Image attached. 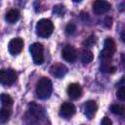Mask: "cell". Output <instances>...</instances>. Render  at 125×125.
I'll return each mask as SVG.
<instances>
[{"label": "cell", "instance_id": "cell-1", "mask_svg": "<svg viewBox=\"0 0 125 125\" xmlns=\"http://www.w3.org/2000/svg\"><path fill=\"white\" fill-rule=\"evenodd\" d=\"M45 117V111L43 107L36 103H30L28 104V110L25 115L27 125H39Z\"/></svg>", "mask_w": 125, "mask_h": 125}, {"label": "cell", "instance_id": "cell-2", "mask_svg": "<svg viewBox=\"0 0 125 125\" xmlns=\"http://www.w3.org/2000/svg\"><path fill=\"white\" fill-rule=\"evenodd\" d=\"M52 82L47 77H42L36 84V95L41 100L48 99L52 94Z\"/></svg>", "mask_w": 125, "mask_h": 125}, {"label": "cell", "instance_id": "cell-3", "mask_svg": "<svg viewBox=\"0 0 125 125\" xmlns=\"http://www.w3.org/2000/svg\"><path fill=\"white\" fill-rule=\"evenodd\" d=\"M54 31V23L49 19H41L36 24V33L38 36L47 38Z\"/></svg>", "mask_w": 125, "mask_h": 125}, {"label": "cell", "instance_id": "cell-4", "mask_svg": "<svg viewBox=\"0 0 125 125\" xmlns=\"http://www.w3.org/2000/svg\"><path fill=\"white\" fill-rule=\"evenodd\" d=\"M116 51V45L112 38H106L104 40V49L100 54V59L103 62H108L111 60L113 54Z\"/></svg>", "mask_w": 125, "mask_h": 125}, {"label": "cell", "instance_id": "cell-5", "mask_svg": "<svg viewBox=\"0 0 125 125\" xmlns=\"http://www.w3.org/2000/svg\"><path fill=\"white\" fill-rule=\"evenodd\" d=\"M29 52L32 56V60L35 64H41L44 62L43 46L40 43H33L29 47Z\"/></svg>", "mask_w": 125, "mask_h": 125}, {"label": "cell", "instance_id": "cell-6", "mask_svg": "<svg viewBox=\"0 0 125 125\" xmlns=\"http://www.w3.org/2000/svg\"><path fill=\"white\" fill-rule=\"evenodd\" d=\"M17 72L14 69H0V84L2 85H12L17 80Z\"/></svg>", "mask_w": 125, "mask_h": 125}, {"label": "cell", "instance_id": "cell-7", "mask_svg": "<svg viewBox=\"0 0 125 125\" xmlns=\"http://www.w3.org/2000/svg\"><path fill=\"white\" fill-rule=\"evenodd\" d=\"M23 48V40L21 37L13 38L8 44V51L11 55L16 56L21 52Z\"/></svg>", "mask_w": 125, "mask_h": 125}, {"label": "cell", "instance_id": "cell-8", "mask_svg": "<svg viewBox=\"0 0 125 125\" xmlns=\"http://www.w3.org/2000/svg\"><path fill=\"white\" fill-rule=\"evenodd\" d=\"M62 56L66 62L72 63L77 59V51L73 46L66 45V46L63 47V49L62 51Z\"/></svg>", "mask_w": 125, "mask_h": 125}, {"label": "cell", "instance_id": "cell-9", "mask_svg": "<svg viewBox=\"0 0 125 125\" xmlns=\"http://www.w3.org/2000/svg\"><path fill=\"white\" fill-rule=\"evenodd\" d=\"M111 8V5L104 0H97L93 3V12L96 15H103L107 13Z\"/></svg>", "mask_w": 125, "mask_h": 125}, {"label": "cell", "instance_id": "cell-10", "mask_svg": "<svg viewBox=\"0 0 125 125\" xmlns=\"http://www.w3.org/2000/svg\"><path fill=\"white\" fill-rule=\"evenodd\" d=\"M50 73L56 78H62L67 73V67L62 63H55L50 67Z\"/></svg>", "mask_w": 125, "mask_h": 125}, {"label": "cell", "instance_id": "cell-11", "mask_svg": "<svg viewBox=\"0 0 125 125\" xmlns=\"http://www.w3.org/2000/svg\"><path fill=\"white\" fill-rule=\"evenodd\" d=\"M76 111V108L71 103H63L60 108V115L64 118H70Z\"/></svg>", "mask_w": 125, "mask_h": 125}, {"label": "cell", "instance_id": "cell-12", "mask_svg": "<svg viewBox=\"0 0 125 125\" xmlns=\"http://www.w3.org/2000/svg\"><path fill=\"white\" fill-rule=\"evenodd\" d=\"M66 92H67L68 97L70 99H72V100H77L82 95V89H81L80 85L77 84V83H71V84H69L68 87H67Z\"/></svg>", "mask_w": 125, "mask_h": 125}, {"label": "cell", "instance_id": "cell-13", "mask_svg": "<svg viewBox=\"0 0 125 125\" xmlns=\"http://www.w3.org/2000/svg\"><path fill=\"white\" fill-rule=\"evenodd\" d=\"M97 109H98V105L95 101H88L84 104V113L86 117L89 119H92L94 117V115L97 112Z\"/></svg>", "mask_w": 125, "mask_h": 125}, {"label": "cell", "instance_id": "cell-14", "mask_svg": "<svg viewBox=\"0 0 125 125\" xmlns=\"http://www.w3.org/2000/svg\"><path fill=\"white\" fill-rule=\"evenodd\" d=\"M19 19H20V13L16 9H11L6 14V21L9 23H14V22L18 21Z\"/></svg>", "mask_w": 125, "mask_h": 125}, {"label": "cell", "instance_id": "cell-15", "mask_svg": "<svg viewBox=\"0 0 125 125\" xmlns=\"http://www.w3.org/2000/svg\"><path fill=\"white\" fill-rule=\"evenodd\" d=\"M12 113V107H6V106H2V108L0 109V124L6 123Z\"/></svg>", "mask_w": 125, "mask_h": 125}, {"label": "cell", "instance_id": "cell-16", "mask_svg": "<svg viewBox=\"0 0 125 125\" xmlns=\"http://www.w3.org/2000/svg\"><path fill=\"white\" fill-rule=\"evenodd\" d=\"M0 101L2 103V106H6V107H12L13 103H14L13 98L6 93L0 94Z\"/></svg>", "mask_w": 125, "mask_h": 125}, {"label": "cell", "instance_id": "cell-17", "mask_svg": "<svg viewBox=\"0 0 125 125\" xmlns=\"http://www.w3.org/2000/svg\"><path fill=\"white\" fill-rule=\"evenodd\" d=\"M94 59V56H93V53L89 50H86L82 53V56H81V61L84 64H88L90 63Z\"/></svg>", "mask_w": 125, "mask_h": 125}, {"label": "cell", "instance_id": "cell-18", "mask_svg": "<svg viewBox=\"0 0 125 125\" xmlns=\"http://www.w3.org/2000/svg\"><path fill=\"white\" fill-rule=\"evenodd\" d=\"M110 111L114 114L123 115L124 114V107L119 104H111L110 105Z\"/></svg>", "mask_w": 125, "mask_h": 125}, {"label": "cell", "instance_id": "cell-19", "mask_svg": "<svg viewBox=\"0 0 125 125\" xmlns=\"http://www.w3.org/2000/svg\"><path fill=\"white\" fill-rule=\"evenodd\" d=\"M95 43H96V37H95L94 35H91V36H89V37L83 42V45H84L85 47H91V46H93Z\"/></svg>", "mask_w": 125, "mask_h": 125}, {"label": "cell", "instance_id": "cell-20", "mask_svg": "<svg viewBox=\"0 0 125 125\" xmlns=\"http://www.w3.org/2000/svg\"><path fill=\"white\" fill-rule=\"evenodd\" d=\"M53 12H54V14H57L59 16H62L64 13V6L63 5H57V6L54 7Z\"/></svg>", "mask_w": 125, "mask_h": 125}, {"label": "cell", "instance_id": "cell-21", "mask_svg": "<svg viewBox=\"0 0 125 125\" xmlns=\"http://www.w3.org/2000/svg\"><path fill=\"white\" fill-rule=\"evenodd\" d=\"M75 31H76V26H75V24H73V23H68V24L66 25V27H65V32H66V34L72 35Z\"/></svg>", "mask_w": 125, "mask_h": 125}, {"label": "cell", "instance_id": "cell-22", "mask_svg": "<svg viewBox=\"0 0 125 125\" xmlns=\"http://www.w3.org/2000/svg\"><path fill=\"white\" fill-rule=\"evenodd\" d=\"M117 97H118L119 100L124 101V99H125V88H124V85L119 86V89L117 90Z\"/></svg>", "mask_w": 125, "mask_h": 125}, {"label": "cell", "instance_id": "cell-23", "mask_svg": "<svg viewBox=\"0 0 125 125\" xmlns=\"http://www.w3.org/2000/svg\"><path fill=\"white\" fill-rule=\"evenodd\" d=\"M111 23H112V19L109 18V17H106V18L104 19V25L108 28V27L111 26Z\"/></svg>", "mask_w": 125, "mask_h": 125}, {"label": "cell", "instance_id": "cell-24", "mask_svg": "<svg viewBox=\"0 0 125 125\" xmlns=\"http://www.w3.org/2000/svg\"><path fill=\"white\" fill-rule=\"evenodd\" d=\"M101 125H112V122L108 117L104 116L101 121Z\"/></svg>", "mask_w": 125, "mask_h": 125}, {"label": "cell", "instance_id": "cell-25", "mask_svg": "<svg viewBox=\"0 0 125 125\" xmlns=\"http://www.w3.org/2000/svg\"><path fill=\"white\" fill-rule=\"evenodd\" d=\"M121 39H122V41H124V40H125V39H124V33H123V32L121 33Z\"/></svg>", "mask_w": 125, "mask_h": 125}]
</instances>
